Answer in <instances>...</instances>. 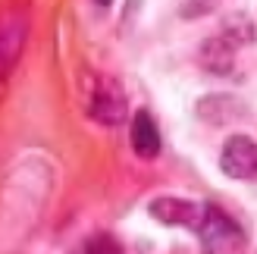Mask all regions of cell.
<instances>
[{
    "mask_svg": "<svg viewBox=\"0 0 257 254\" xmlns=\"http://www.w3.org/2000/svg\"><path fill=\"white\" fill-rule=\"evenodd\" d=\"M195 232L201 238L204 254H245V248H248V238L238 229V223L232 217H226V213L213 204L204 207L201 226Z\"/></svg>",
    "mask_w": 257,
    "mask_h": 254,
    "instance_id": "cell-2",
    "label": "cell"
},
{
    "mask_svg": "<svg viewBox=\"0 0 257 254\" xmlns=\"http://www.w3.org/2000/svg\"><path fill=\"white\" fill-rule=\"evenodd\" d=\"M220 167H223L226 176H232V179H254V173H257V148H254V142L248 135H232L223 145Z\"/></svg>",
    "mask_w": 257,
    "mask_h": 254,
    "instance_id": "cell-4",
    "label": "cell"
},
{
    "mask_svg": "<svg viewBox=\"0 0 257 254\" xmlns=\"http://www.w3.org/2000/svg\"><path fill=\"white\" fill-rule=\"evenodd\" d=\"M97 4H100V7H110V4H113V0H97Z\"/></svg>",
    "mask_w": 257,
    "mask_h": 254,
    "instance_id": "cell-7",
    "label": "cell"
},
{
    "mask_svg": "<svg viewBox=\"0 0 257 254\" xmlns=\"http://www.w3.org/2000/svg\"><path fill=\"white\" fill-rule=\"evenodd\" d=\"M132 148L145 160L160 154V135H157V125H154L148 110H138L132 116Z\"/></svg>",
    "mask_w": 257,
    "mask_h": 254,
    "instance_id": "cell-6",
    "label": "cell"
},
{
    "mask_svg": "<svg viewBox=\"0 0 257 254\" xmlns=\"http://www.w3.org/2000/svg\"><path fill=\"white\" fill-rule=\"evenodd\" d=\"M204 207L201 201H188V198H173V195H160L151 201V217L160 220L163 226H185V229L195 232L201 226V217H204Z\"/></svg>",
    "mask_w": 257,
    "mask_h": 254,
    "instance_id": "cell-3",
    "label": "cell"
},
{
    "mask_svg": "<svg viewBox=\"0 0 257 254\" xmlns=\"http://www.w3.org/2000/svg\"><path fill=\"white\" fill-rule=\"evenodd\" d=\"M82 107L100 125H119L125 119V91L122 85L107 72L85 69L82 72Z\"/></svg>",
    "mask_w": 257,
    "mask_h": 254,
    "instance_id": "cell-1",
    "label": "cell"
},
{
    "mask_svg": "<svg viewBox=\"0 0 257 254\" xmlns=\"http://www.w3.org/2000/svg\"><path fill=\"white\" fill-rule=\"evenodd\" d=\"M25 44V13L7 10L0 16V75H7Z\"/></svg>",
    "mask_w": 257,
    "mask_h": 254,
    "instance_id": "cell-5",
    "label": "cell"
}]
</instances>
